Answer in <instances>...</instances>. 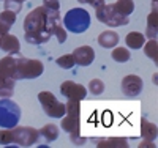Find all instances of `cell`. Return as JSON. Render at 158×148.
I'll return each instance as SVG.
<instances>
[{"label": "cell", "instance_id": "obj_4", "mask_svg": "<svg viewBox=\"0 0 158 148\" xmlns=\"http://www.w3.org/2000/svg\"><path fill=\"white\" fill-rule=\"evenodd\" d=\"M21 120V107L10 98H0V128L11 129Z\"/></svg>", "mask_w": 158, "mask_h": 148}, {"label": "cell", "instance_id": "obj_13", "mask_svg": "<svg viewBox=\"0 0 158 148\" xmlns=\"http://www.w3.org/2000/svg\"><path fill=\"white\" fill-rule=\"evenodd\" d=\"M0 49L8 55H18L21 52V43L15 35L5 33L0 36Z\"/></svg>", "mask_w": 158, "mask_h": 148}, {"label": "cell", "instance_id": "obj_19", "mask_svg": "<svg viewBox=\"0 0 158 148\" xmlns=\"http://www.w3.org/2000/svg\"><path fill=\"white\" fill-rule=\"evenodd\" d=\"M38 134H40V139L49 143L59 137V128L56 125H44L41 129H38Z\"/></svg>", "mask_w": 158, "mask_h": 148}, {"label": "cell", "instance_id": "obj_6", "mask_svg": "<svg viewBox=\"0 0 158 148\" xmlns=\"http://www.w3.org/2000/svg\"><path fill=\"white\" fill-rule=\"evenodd\" d=\"M97 19L109 27H122L130 22V16H122L120 13H117L112 5L103 3L101 6L97 8Z\"/></svg>", "mask_w": 158, "mask_h": 148}, {"label": "cell", "instance_id": "obj_28", "mask_svg": "<svg viewBox=\"0 0 158 148\" xmlns=\"http://www.w3.org/2000/svg\"><path fill=\"white\" fill-rule=\"evenodd\" d=\"M15 143V137H13V129H0V145H10Z\"/></svg>", "mask_w": 158, "mask_h": 148}, {"label": "cell", "instance_id": "obj_9", "mask_svg": "<svg viewBox=\"0 0 158 148\" xmlns=\"http://www.w3.org/2000/svg\"><path fill=\"white\" fill-rule=\"evenodd\" d=\"M46 13H48L46 29L51 32V35H54L57 38L59 43H65V41H67V30L62 27L60 13L59 11H49V10H46Z\"/></svg>", "mask_w": 158, "mask_h": 148}, {"label": "cell", "instance_id": "obj_16", "mask_svg": "<svg viewBox=\"0 0 158 148\" xmlns=\"http://www.w3.org/2000/svg\"><path fill=\"white\" fill-rule=\"evenodd\" d=\"M16 63H18V57L15 55H6L0 60V70L15 80H16Z\"/></svg>", "mask_w": 158, "mask_h": 148}, {"label": "cell", "instance_id": "obj_1", "mask_svg": "<svg viewBox=\"0 0 158 148\" xmlns=\"http://www.w3.org/2000/svg\"><path fill=\"white\" fill-rule=\"evenodd\" d=\"M48 13L43 6L32 10L24 19V38L29 44H44L51 39V32L46 29Z\"/></svg>", "mask_w": 158, "mask_h": 148}, {"label": "cell", "instance_id": "obj_8", "mask_svg": "<svg viewBox=\"0 0 158 148\" xmlns=\"http://www.w3.org/2000/svg\"><path fill=\"white\" fill-rule=\"evenodd\" d=\"M13 129V137H15V143L19 146H32L40 140L38 129L32 126H15Z\"/></svg>", "mask_w": 158, "mask_h": 148}, {"label": "cell", "instance_id": "obj_15", "mask_svg": "<svg viewBox=\"0 0 158 148\" xmlns=\"http://www.w3.org/2000/svg\"><path fill=\"white\" fill-rule=\"evenodd\" d=\"M16 13H13L10 10H3L0 13V36L10 33V29L13 27V24L16 22Z\"/></svg>", "mask_w": 158, "mask_h": 148}, {"label": "cell", "instance_id": "obj_2", "mask_svg": "<svg viewBox=\"0 0 158 148\" xmlns=\"http://www.w3.org/2000/svg\"><path fill=\"white\" fill-rule=\"evenodd\" d=\"M79 117H81V106H79V101L68 99V102L65 104V115L62 117L60 126L65 132L70 134V139L74 145H84L87 142V139L79 134L81 132Z\"/></svg>", "mask_w": 158, "mask_h": 148}, {"label": "cell", "instance_id": "obj_17", "mask_svg": "<svg viewBox=\"0 0 158 148\" xmlns=\"http://www.w3.org/2000/svg\"><path fill=\"white\" fill-rule=\"evenodd\" d=\"M98 44L104 49H112L118 44V35L112 30H106V32H103L100 33L98 36Z\"/></svg>", "mask_w": 158, "mask_h": 148}, {"label": "cell", "instance_id": "obj_26", "mask_svg": "<svg viewBox=\"0 0 158 148\" xmlns=\"http://www.w3.org/2000/svg\"><path fill=\"white\" fill-rule=\"evenodd\" d=\"M56 63L60 66V68H63V70H71L73 66L76 65V62H74V58H73L71 54H67V55L59 57V58L56 60Z\"/></svg>", "mask_w": 158, "mask_h": 148}, {"label": "cell", "instance_id": "obj_23", "mask_svg": "<svg viewBox=\"0 0 158 148\" xmlns=\"http://www.w3.org/2000/svg\"><path fill=\"white\" fill-rule=\"evenodd\" d=\"M111 57L114 62L117 63H127L130 58H131V54L127 47H112V52H111Z\"/></svg>", "mask_w": 158, "mask_h": 148}, {"label": "cell", "instance_id": "obj_3", "mask_svg": "<svg viewBox=\"0 0 158 148\" xmlns=\"http://www.w3.org/2000/svg\"><path fill=\"white\" fill-rule=\"evenodd\" d=\"M65 30L71 33H84L90 27V14L84 8H71L63 16Z\"/></svg>", "mask_w": 158, "mask_h": 148}, {"label": "cell", "instance_id": "obj_22", "mask_svg": "<svg viewBox=\"0 0 158 148\" xmlns=\"http://www.w3.org/2000/svg\"><path fill=\"white\" fill-rule=\"evenodd\" d=\"M117 13H120L122 16H130L135 11V2L133 0H117L115 3H112Z\"/></svg>", "mask_w": 158, "mask_h": 148}, {"label": "cell", "instance_id": "obj_30", "mask_svg": "<svg viewBox=\"0 0 158 148\" xmlns=\"http://www.w3.org/2000/svg\"><path fill=\"white\" fill-rule=\"evenodd\" d=\"M43 8L49 11H60V2L59 0H43Z\"/></svg>", "mask_w": 158, "mask_h": 148}, {"label": "cell", "instance_id": "obj_27", "mask_svg": "<svg viewBox=\"0 0 158 148\" xmlns=\"http://www.w3.org/2000/svg\"><path fill=\"white\" fill-rule=\"evenodd\" d=\"M89 91L92 95H101L104 91V84L101 79H92L89 82Z\"/></svg>", "mask_w": 158, "mask_h": 148}, {"label": "cell", "instance_id": "obj_21", "mask_svg": "<svg viewBox=\"0 0 158 148\" xmlns=\"http://www.w3.org/2000/svg\"><path fill=\"white\" fill-rule=\"evenodd\" d=\"M97 146L100 148H123L128 146L127 139H120V137H109V139H101L97 142Z\"/></svg>", "mask_w": 158, "mask_h": 148}, {"label": "cell", "instance_id": "obj_34", "mask_svg": "<svg viewBox=\"0 0 158 148\" xmlns=\"http://www.w3.org/2000/svg\"><path fill=\"white\" fill-rule=\"evenodd\" d=\"M21 2H25V0H21Z\"/></svg>", "mask_w": 158, "mask_h": 148}, {"label": "cell", "instance_id": "obj_25", "mask_svg": "<svg viewBox=\"0 0 158 148\" xmlns=\"http://www.w3.org/2000/svg\"><path fill=\"white\" fill-rule=\"evenodd\" d=\"M15 79H6L0 84V98H11L15 93Z\"/></svg>", "mask_w": 158, "mask_h": 148}, {"label": "cell", "instance_id": "obj_32", "mask_svg": "<svg viewBox=\"0 0 158 148\" xmlns=\"http://www.w3.org/2000/svg\"><path fill=\"white\" fill-rule=\"evenodd\" d=\"M6 79H11V77H10V76H6V74L2 71V70H0V84H2V82H5Z\"/></svg>", "mask_w": 158, "mask_h": 148}, {"label": "cell", "instance_id": "obj_24", "mask_svg": "<svg viewBox=\"0 0 158 148\" xmlns=\"http://www.w3.org/2000/svg\"><path fill=\"white\" fill-rule=\"evenodd\" d=\"M144 54L150 60L158 63V43H156V39H149V41L144 43Z\"/></svg>", "mask_w": 158, "mask_h": 148}, {"label": "cell", "instance_id": "obj_12", "mask_svg": "<svg viewBox=\"0 0 158 148\" xmlns=\"http://www.w3.org/2000/svg\"><path fill=\"white\" fill-rule=\"evenodd\" d=\"M73 58L76 62V65L79 66H89L92 62L95 60V50L90 46H79L73 50Z\"/></svg>", "mask_w": 158, "mask_h": 148}, {"label": "cell", "instance_id": "obj_29", "mask_svg": "<svg viewBox=\"0 0 158 148\" xmlns=\"http://www.w3.org/2000/svg\"><path fill=\"white\" fill-rule=\"evenodd\" d=\"M5 10H10V11L18 14L22 10V2L21 0H5Z\"/></svg>", "mask_w": 158, "mask_h": 148}, {"label": "cell", "instance_id": "obj_31", "mask_svg": "<svg viewBox=\"0 0 158 148\" xmlns=\"http://www.w3.org/2000/svg\"><path fill=\"white\" fill-rule=\"evenodd\" d=\"M79 3H87V5H92L94 8H98L104 3V0H77Z\"/></svg>", "mask_w": 158, "mask_h": 148}, {"label": "cell", "instance_id": "obj_10", "mask_svg": "<svg viewBox=\"0 0 158 148\" xmlns=\"http://www.w3.org/2000/svg\"><path fill=\"white\" fill-rule=\"evenodd\" d=\"M60 93L71 101H82L87 96V88L81 84H76L73 80H67L60 85Z\"/></svg>", "mask_w": 158, "mask_h": 148}, {"label": "cell", "instance_id": "obj_11", "mask_svg": "<svg viewBox=\"0 0 158 148\" xmlns=\"http://www.w3.org/2000/svg\"><path fill=\"white\" fill-rule=\"evenodd\" d=\"M142 79L136 74H130V76H125L123 80H122V91L125 96H130V98H135L138 96L139 93L142 91Z\"/></svg>", "mask_w": 158, "mask_h": 148}, {"label": "cell", "instance_id": "obj_5", "mask_svg": "<svg viewBox=\"0 0 158 148\" xmlns=\"http://www.w3.org/2000/svg\"><path fill=\"white\" fill-rule=\"evenodd\" d=\"M43 71H44V66H43V63L40 60L18 57L16 80H21V79H36L38 76L43 74Z\"/></svg>", "mask_w": 158, "mask_h": 148}, {"label": "cell", "instance_id": "obj_33", "mask_svg": "<svg viewBox=\"0 0 158 148\" xmlns=\"http://www.w3.org/2000/svg\"><path fill=\"white\" fill-rule=\"evenodd\" d=\"M152 82H153V84H155V85H156V73H155V74H153V76H152Z\"/></svg>", "mask_w": 158, "mask_h": 148}, {"label": "cell", "instance_id": "obj_7", "mask_svg": "<svg viewBox=\"0 0 158 148\" xmlns=\"http://www.w3.org/2000/svg\"><path fill=\"white\" fill-rule=\"evenodd\" d=\"M38 101L41 104L43 110L51 118H62L65 115V104L60 102L51 91H40Z\"/></svg>", "mask_w": 158, "mask_h": 148}, {"label": "cell", "instance_id": "obj_18", "mask_svg": "<svg viewBox=\"0 0 158 148\" xmlns=\"http://www.w3.org/2000/svg\"><path fill=\"white\" fill-rule=\"evenodd\" d=\"M141 134H142V137L146 139V142H153V140H156V136H158L156 125L147 122L146 118H142V120H141Z\"/></svg>", "mask_w": 158, "mask_h": 148}, {"label": "cell", "instance_id": "obj_14", "mask_svg": "<svg viewBox=\"0 0 158 148\" xmlns=\"http://www.w3.org/2000/svg\"><path fill=\"white\" fill-rule=\"evenodd\" d=\"M156 32H158V13H156V2H152V11L147 16V38L149 39H156Z\"/></svg>", "mask_w": 158, "mask_h": 148}, {"label": "cell", "instance_id": "obj_20", "mask_svg": "<svg viewBox=\"0 0 158 148\" xmlns=\"http://www.w3.org/2000/svg\"><path fill=\"white\" fill-rule=\"evenodd\" d=\"M125 43L130 49H141L146 43V35H142L139 32H130L125 38Z\"/></svg>", "mask_w": 158, "mask_h": 148}, {"label": "cell", "instance_id": "obj_35", "mask_svg": "<svg viewBox=\"0 0 158 148\" xmlns=\"http://www.w3.org/2000/svg\"><path fill=\"white\" fill-rule=\"evenodd\" d=\"M153 2H156V0H153Z\"/></svg>", "mask_w": 158, "mask_h": 148}]
</instances>
